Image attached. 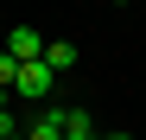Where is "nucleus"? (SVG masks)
<instances>
[{
	"mask_svg": "<svg viewBox=\"0 0 146 140\" xmlns=\"http://www.w3.org/2000/svg\"><path fill=\"white\" fill-rule=\"evenodd\" d=\"M57 89V70L44 64V57H32V64H19V83H13V96H26V102H44Z\"/></svg>",
	"mask_w": 146,
	"mask_h": 140,
	"instance_id": "obj_1",
	"label": "nucleus"
},
{
	"mask_svg": "<svg viewBox=\"0 0 146 140\" xmlns=\"http://www.w3.org/2000/svg\"><path fill=\"white\" fill-rule=\"evenodd\" d=\"M44 45H51V38H44V32H32V26H13V32H7V51H13L19 64H32V57H44Z\"/></svg>",
	"mask_w": 146,
	"mask_h": 140,
	"instance_id": "obj_2",
	"label": "nucleus"
},
{
	"mask_svg": "<svg viewBox=\"0 0 146 140\" xmlns=\"http://www.w3.org/2000/svg\"><path fill=\"white\" fill-rule=\"evenodd\" d=\"M64 115H70V108H44L38 121L26 127V140H64Z\"/></svg>",
	"mask_w": 146,
	"mask_h": 140,
	"instance_id": "obj_3",
	"label": "nucleus"
},
{
	"mask_svg": "<svg viewBox=\"0 0 146 140\" xmlns=\"http://www.w3.org/2000/svg\"><path fill=\"white\" fill-rule=\"evenodd\" d=\"M44 64H51L57 77H64V70L76 64V45H70V38H51V45H44Z\"/></svg>",
	"mask_w": 146,
	"mask_h": 140,
	"instance_id": "obj_4",
	"label": "nucleus"
},
{
	"mask_svg": "<svg viewBox=\"0 0 146 140\" xmlns=\"http://www.w3.org/2000/svg\"><path fill=\"white\" fill-rule=\"evenodd\" d=\"M64 140H95V121H89L83 108H70V115H64Z\"/></svg>",
	"mask_w": 146,
	"mask_h": 140,
	"instance_id": "obj_5",
	"label": "nucleus"
},
{
	"mask_svg": "<svg viewBox=\"0 0 146 140\" xmlns=\"http://www.w3.org/2000/svg\"><path fill=\"white\" fill-rule=\"evenodd\" d=\"M7 134H26V127H19V115H13L7 102H0V140H7Z\"/></svg>",
	"mask_w": 146,
	"mask_h": 140,
	"instance_id": "obj_6",
	"label": "nucleus"
},
{
	"mask_svg": "<svg viewBox=\"0 0 146 140\" xmlns=\"http://www.w3.org/2000/svg\"><path fill=\"white\" fill-rule=\"evenodd\" d=\"M7 140H26V134H7Z\"/></svg>",
	"mask_w": 146,
	"mask_h": 140,
	"instance_id": "obj_7",
	"label": "nucleus"
},
{
	"mask_svg": "<svg viewBox=\"0 0 146 140\" xmlns=\"http://www.w3.org/2000/svg\"><path fill=\"white\" fill-rule=\"evenodd\" d=\"M108 140H127V134H108Z\"/></svg>",
	"mask_w": 146,
	"mask_h": 140,
	"instance_id": "obj_8",
	"label": "nucleus"
},
{
	"mask_svg": "<svg viewBox=\"0 0 146 140\" xmlns=\"http://www.w3.org/2000/svg\"><path fill=\"white\" fill-rule=\"evenodd\" d=\"M114 7H127V0H114Z\"/></svg>",
	"mask_w": 146,
	"mask_h": 140,
	"instance_id": "obj_9",
	"label": "nucleus"
},
{
	"mask_svg": "<svg viewBox=\"0 0 146 140\" xmlns=\"http://www.w3.org/2000/svg\"><path fill=\"white\" fill-rule=\"evenodd\" d=\"M0 102H7V89H0Z\"/></svg>",
	"mask_w": 146,
	"mask_h": 140,
	"instance_id": "obj_10",
	"label": "nucleus"
}]
</instances>
